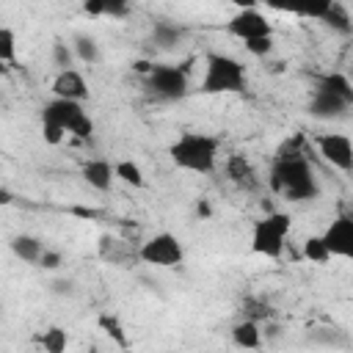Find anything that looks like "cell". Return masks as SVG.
<instances>
[{"instance_id": "obj_3", "label": "cell", "mask_w": 353, "mask_h": 353, "mask_svg": "<svg viewBox=\"0 0 353 353\" xmlns=\"http://www.w3.org/2000/svg\"><path fill=\"white\" fill-rule=\"evenodd\" d=\"M243 88H245V66L232 55L210 52L204 77H201V91L204 94H237Z\"/></svg>"}, {"instance_id": "obj_39", "label": "cell", "mask_w": 353, "mask_h": 353, "mask_svg": "<svg viewBox=\"0 0 353 353\" xmlns=\"http://www.w3.org/2000/svg\"><path fill=\"white\" fill-rule=\"evenodd\" d=\"M3 63H6V61H0V74H6V72H8V66H3Z\"/></svg>"}, {"instance_id": "obj_17", "label": "cell", "mask_w": 353, "mask_h": 353, "mask_svg": "<svg viewBox=\"0 0 353 353\" xmlns=\"http://www.w3.org/2000/svg\"><path fill=\"white\" fill-rule=\"evenodd\" d=\"M83 11L91 17H102V14L124 17L130 11V0H83Z\"/></svg>"}, {"instance_id": "obj_15", "label": "cell", "mask_w": 353, "mask_h": 353, "mask_svg": "<svg viewBox=\"0 0 353 353\" xmlns=\"http://www.w3.org/2000/svg\"><path fill=\"white\" fill-rule=\"evenodd\" d=\"M83 179L94 188V190H108L113 182V168L108 160H88L83 165Z\"/></svg>"}, {"instance_id": "obj_21", "label": "cell", "mask_w": 353, "mask_h": 353, "mask_svg": "<svg viewBox=\"0 0 353 353\" xmlns=\"http://www.w3.org/2000/svg\"><path fill=\"white\" fill-rule=\"evenodd\" d=\"M72 47H74V55H77L80 61H85V63H97V61H99V47H97V41H94L91 36L77 33Z\"/></svg>"}, {"instance_id": "obj_10", "label": "cell", "mask_w": 353, "mask_h": 353, "mask_svg": "<svg viewBox=\"0 0 353 353\" xmlns=\"http://www.w3.org/2000/svg\"><path fill=\"white\" fill-rule=\"evenodd\" d=\"M99 256L116 268H132L135 262H141L138 256V248H132V243L127 240H119V237H110V234H102L99 237Z\"/></svg>"}, {"instance_id": "obj_25", "label": "cell", "mask_w": 353, "mask_h": 353, "mask_svg": "<svg viewBox=\"0 0 353 353\" xmlns=\"http://www.w3.org/2000/svg\"><path fill=\"white\" fill-rule=\"evenodd\" d=\"M97 323H99V328H102V331H105V334H108L119 347H127V345H130V342H127V336H124V328L119 325V320H116L113 314H99V320H97Z\"/></svg>"}, {"instance_id": "obj_34", "label": "cell", "mask_w": 353, "mask_h": 353, "mask_svg": "<svg viewBox=\"0 0 353 353\" xmlns=\"http://www.w3.org/2000/svg\"><path fill=\"white\" fill-rule=\"evenodd\" d=\"M61 259H63V256H61L58 251H50V248H44V251H41V256H39V265H41L44 270H55V268L61 265Z\"/></svg>"}, {"instance_id": "obj_16", "label": "cell", "mask_w": 353, "mask_h": 353, "mask_svg": "<svg viewBox=\"0 0 353 353\" xmlns=\"http://www.w3.org/2000/svg\"><path fill=\"white\" fill-rule=\"evenodd\" d=\"M232 339L237 347H259L262 345V331H259V323L256 320H240L234 328H232Z\"/></svg>"}, {"instance_id": "obj_13", "label": "cell", "mask_w": 353, "mask_h": 353, "mask_svg": "<svg viewBox=\"0 0 353 353\" xmlns=\"http://www.w3.org/2000/svg\"><path fill=\"white\" fill-rule=\"evenodd\" d=\"M350 108V102H345L342 97L331 94V91H323V88H314V97H312V116L317 119H339L345 110Z\"/></svg>"}, {"instance_id": "obj_31", "label": "cell", "mask_w": 353, "mask_h": 353, "mask_svg": "<svg viewBox=\"0 0 353 353\" xmlns=\"http://www.w3.org/2000/svg\"><path fill=\"white\" fill-rule=\"evenodd\" d=\"M74 138H80V141H85V138H91V132H94V121H91V116L88 113H83L77 121H74V127L69 130Z\"/></svg>"}, {"instance_id": "obj_20", "label": "cell", "mask_w": 353, "mask_h": 353, "mask_svg": "<svg viewBox=\"0 0 353 353\" xmlns=\"http://www.w3.org/2000/svg\"><path fill=\"white\" fill-rule=\"evenodd\" d=\"M113 176H119L121 182H127V185H132V188H141V185H143V171H141V165L132 163V160H121V163H116Z\"/></svg>"}, {"instance_id": "obj_18", "label": "cell", "mask_w": 353, "mask_h": 353, "mask_svg": "<svg viewBox=\"0 0 353 353\" xmlns=\"http://www.w3.org/2000/svg\"><path fill=\"white\" fill-rule=\"evenodd\" d=\"M11 251H14L22 262H39L44 245H41V240H36V237H30V234H17V237L11 240Z\"/></svg>"}, {"instance_id": "obj_36", "label": "cell", "mask_w": 353, "mask_h": 353, "mask_svg": "<svg viewBox=\"0 0 353 353\" xmlns=\"http://www.w3.org/2000/svg\"><path fill=\"white\" fill-rule=\"evenodd\" d=\"M132 66H135V72H141V74H149V69H152V63H149V61H135Z\"/></svg>"}, {"instance_id": "obj_24", "label": "cell", "mask_w": 353, "mask_h": 353, "mask_svg": "<svg viewBox=\"0 0 353 353\" xmlns=\"http://www.w3.org/2000/svg\"><path fill=\"white\" fill-rule=\"evenodd\" d=\"M303 256L312 259V262H328V259H331V254H328V248H325V243H323L320 234L306 237V243H303Z\"/></svg>"}, {"instance_id": "obj_29", "label": "cell", "mask_w": 353, "mask_h": 353, "mask_svg": "<svg viewBox=\"0 0 353 353\" xmlns=\"http://www.w3.org/2000/svg\"><path fill=\"white\" fill-rule=\"evenodd\" d=\"M245 50L251 55H268L273 50V36H254V39H245Z\"/></svg>"}, {"instance_id": "obj_11", "label": "cell", "mask_w": 353, "mask_h": 353, "mask_svg": "<svg viewBox=\"0 0 353 353\" xmlns=\"http://www.w3.org/2000/svg\"><path fill=\"white\" fill-rule=\"evenodd\" d=\"M85 110H83V105L80 102H74V99H61V97H55L47 108H44V113H41V121L44 124H58V127H63L66 132L74 127V121L83 116Z\"/></svg>"}, {"instance_id": "obj_27", "label": "cell", "mask_w": 353, "mask_h": 353, "mask_svg": "<svg viewBox=\"0 0 353 353\" xmlns=\"http://www.w3.org/2000/svg\"><path fill=\"white\" fill-rule=\"evenodd\" d=\"M243 314H245V320H268L270 317V306L268 303H262V301H254V298H245L243 301Z\"/></svg>"}, {"instance_id": "obj_28", "label": "cell", "mask_w": 353, "mask_h": 353, "mask_svg": "<svg viewBox=\"0 0 353 353\" xmlns=\"http://www.w3.org/2000/svg\"><path fill=\"white\" fill-rule=\"evenodd\" d=\"M334 3H336V0H303V6H301V14H298V17L320 19V17H323Z\"/></svg>"}, {"instance_id": "obj_2", "label": "cell", "mask_w": 353, "mask_h": 353, "mask_svg": "<svg viewBox=\"0 0 353 353\" xmlns=\"http://www.w3.org/2000/svg\"><path fill=\"white\" fill-rule=\"evenodd\" d=\"M171 160L185 168V171H196V174H210L215 168V157H218V141L212 135H201V132H185L179 135L171 149H168Z\"/></svg>"}, {"instance_id": "obj_8", "label": "cell", "mask_w": 353, "mask_h": 353, "mask_svg": "<svg viewBox=\"0 0 353 353\" xmlns=\"http://www.w3.org/2000/svg\"><path fill=\"white\" fill-rule=\"evenodd\" d=\"M226 30L237 39H254V36H273V28L270 22L265 19V14H259L256 8H240L229 22H226Z\"/></svg>"}, {"instance_id": "obj_26", "label": "cell", "mask_w": 353, "mask_h": 353, "mask_svg": "<svg viewBox=\"0 0 353 353\" xmlns=\"http://www.w3.org/2000/svg\"><path fill=\"white\" fill-rule=\"evenodd\" d=\"M0 61L6 63L17 61V36L11 28H0Z\"/></svg>"}, {"instance_id": "obj_23", "label": "cell", "mask_w": 353, "mask_h": 353, "mask_svg": "<svg viewBox=\"0 0 353 353\" xmlns=\"http://www.w3.org/2000/svg\"><path fill=\"white\" fill-rule=\"evenodd\" d=\"M41 347H44L47 353H63V350H66V331L58 328V325L47 328V331L41 334Z\"/></svg>"}, {"instance_id": "obj_30", "label": "cell", "mask_w": 353, "mask_h": 353, "mask_svg": "<svg viewBox=\"0 0 353 353\" xmlns=\"http://www.w3.org/2000/svg\"><path fill=\"white\" fill-rule=\"evenodd\" d=\"M52 61H55L58 69H72V50L66 47V41L52 44Z\"/></svg>"}, {"instance_id": "obj_32", "label": "cell", "mask_w": 353, "mask_h": 353, "mask_svg": "<svg viewBox=\"0 0 353 353\" xmlns=\"http://www.w3.org/2000/svg\"><path fill=\"white\" fill-rule=\"evenodd\" d=\"M262 3L273 11H287V14H301L303 6V0H262Z\"/></svg>"}, {"instance_id": "obj_4", "label": "cell", "mask_w": 353, "mask_h": 353, "mask_svg": "<svg viewBox=\"0 0 353 353\" xmlns=\"http://www.w3.org/2000/svg\"><path fill=\"white\" fill-rule=\"evenodd\" d=\"M287 234H290V215H287V212H270V215H265L262 221L254 223V232H251V251L276 259V256H281V251H284Z\"/></svg>"}, {"instance_id": "obj_7", "label": "cell", "mask_w": 353, "mask_h": 353, "mask_svg": "<svg viewBox=\"0 0 353 353\" xmlns=\"http://www.w3.org/2000/svg\"><path fill=\"white\" fill-rule=\"evenodd\" d=\"M317 149L323 154V160H328L334 168L339 171H350L353 168V143L347 135L342 132H325L317 138Z\"/></svg>"}, {"instance_id": "obj_35", "label": "cell", "mask_w": 353, "mask_h": 353, "mask_svg": "<svg viewBox=\"0 0 353 353\" xmlns=\"http://www.w3.org/2000/svg\"><path fill=\"white\" fill-rule=\"evenodd\" d=\"M63 138H66V130H63V127H58V124H44V141H47V143L55 146V143H61Z\"/></svg>"}, {"instance_id": "obj_22", "label": "cell", "mask_w": 353, "mask_h": 353, "mask_svg": "<svg viewBox=\"0 0 353 353\" xmlns=\"http://www.w3.org/2000/svg\"><path fill=\"white\" fill-rule=\"evenodd\" d=\"M328 28H334V30H339V33H350V17H347V11L339 6V3H334L323 17H320Z\"/></svg>"}, {"instance_id": "obj_33", "label": "cell", "mask_w": 353, "mask_h": 353, "mask_svg": "<svg viewBox=\"0 0 353 353\" xmlns=\"http://www.w3.org/2000/svg\"><path fill=\"white\" fill-rule=\"evenodd\" d=\"M154 36H157V41H160L163 47H168L171 41H176L179 30H176V28H171V25H165V22H160V25L154 28Z\"/></svg>"}, {"instance_id": "obj_19", "label": "cell", "mask_w": 353, "mask_h": 353, "mask_svg": "<svg viewBox=\"0 0 353 353\" xmlns=\"http://www.w3.org/2000/svg\"><path fill=\"white\" fill-rule=\"evenodd\" d=\"M317 88H323V91H331V94L342 97L345 102H353V85H350V80H347L345 74H339V72H331V74L320 77Z\"/></svg>"}, {"instance_id": "obj_6", "label": "cell", "mask_w": 353, "mask_h": 353, "mask_svg": "<svg viewBox=\"0 0 353 353\" xmlns=\"http://www.w3.org/2000/svg\"><path fill=\"white\" fill-rule=\"evenodd\" d=\"M138 256H141V262H146V265H157V268H174V265H179V262H182L185 251H182V243H179L174 234L160 232V234L149 237L146 243H141Z\"/></svg>"}, {"instance_id": "obj_14", "label": "cell", "mask_w": 353, "mask_h": 353, "mask_svg": "<svg viewBox=\"0 0 353 353\" xmlns=\"http://www.w3.org/2000/svg\"><path fill=\"white\" fill-rule=\"evenodd\" d=\"M226 174H229L232 182H234L237 188H243V190H256V188H259V174H256V168L251 165V160L243 157V154H232V157H229Z\"/></svg>"}, {"instance_id": "obj_38", "label": "cell", "mask_w": 353, "mask_h": 353, "mask_svg": "<svg viewBox=\"0 0 353 353\" xmlns=\"http://www.w3.org/2000/svg\"><path fill=\"white\" fill-rule=\"evenodd\" d=\"M8 201H11V199H8V193H6V190H0V204H8Z\"/></svg>"}, {"instance_id": "obj_12", "label": "cell", "mask_w": 353, "mask_h": 353, "mask_svg": "<svg viewBox=\"0 0 353 353\" xmlns=\"http://www.w3.org/2000/svg\"><path fill=\"white\" fill-rule=\"evenodd\" d=\"M52 94L61 97V99H74V102H83L88 97V85H85V77L77 72V69H61L58 77L52 80Z\"/></svg>"}, {"instance_id": "obj_1", "label": "cell", "mask_w": 353, "mask_h": 353, "mask_svg": "<svg viewBox=\"0 0 353 353\" xmlns=\"http://www.w3.org/2000/svg\"><path fill=\"white\" fill-rule=\"evenodd\" d=\"M270 185L276 193L287 196L290 201H309L317 196V182H314V174H312L306 157L292 152L290 143L281 149V154L273 163Z\"/></svg>"}, {"instance_id": "obj_5", "label": "cell", "mask_w": 353, "mask_h": 353, "mask_svg": "<svg viewBox=\"0 0 353 353\" xmlns=\"http://www.w3.org/2000/svg\"><path fill=\"white\" fill-rule=\"evenodd\" d=\"M146 88L160 99H182L188 94V74L179 66L152 63L146 74Z\"/></svg>"}, {"instance_id": "obj_9", "label": "cell", "mask_w": 353, "mask_h": 353, "mask_svg": "<svg viewBox=\"0 0 353 353\" xmlns=\"http://www.w3.org/2000/svg\"><path fill=\"white\" fill-rule=\"evenodd\" d=\"M331 256H353V218L339 215L331 221V226L320 234Z\"/></svg>"}, {"instance_id": "obj_37", "label": "cell", "mask_w": 353, "mask_h": 353, "mask_svg": "<svg viewBox=\"0 0 353 353\" xmlns=\"http://www.w3.org/2000/svg\"><path fill=\"white\" fill-rule=\"evenodd\" d=\"M232 6H237V8H254L259 0H229Z\"/></svg>"}]
</instances>
